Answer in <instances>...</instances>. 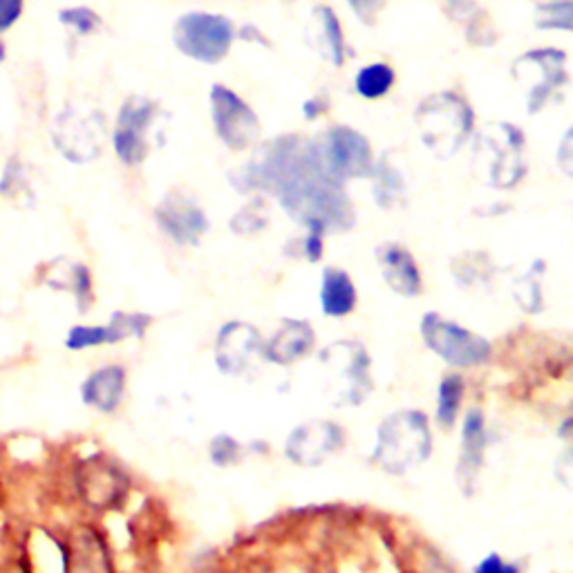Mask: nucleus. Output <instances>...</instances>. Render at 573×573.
Listing matches in <instances>:
<instances>
[{
  "instance_id": "nucleus-31",
  "label": "nucleus",
  "mask_w": 573,
  "mask_h": 573,
  "mask_svg": "<svg viewBox=\"0 0 573 573\" xmlns=\"http://www.w3.org/2000/svg\"><path fill=\"white\" fill-rule=\"evenodd\" d=\"M535 26L546 32H573V0H549L537 6Z\"/></svg>"
},
{
  "instance_id": "nucleus-20",
  "label": "nucleus",
  "mask_w": 573,
  "mask_h": 573,
  "mask_svg": "<svg viewBox=\"0 0 573 573\" xmlns=\"http://www.w3.org/2000/svg\"><path fill=\"white\" fill-rule=\"evenodd\" d=\"M125 388H128L125 368L117 363H108L88 374V379L81 383V399L88 408L101 414H114L125 399Z\"/></svg>"
},
{
  "instance_id": "nucleus-19",
  "label": "nucleus",
  "mask_w": 573,
  "mask_h": 573,
  "mask_svg": "<svg viewBox=\"0 0 573 573\" xmlns=\"http://www.w3.org/2000/svg\"><path fill=\"white\" fill-rule=\"evenodd\" d=\"M381 275L390 290L403 299H414L423 292V275L414 255L399 242H383L374 249Z\"/></svg>"
},
{
  "instance_id": "nucleus-28",
  "label": "nucleus",
  "mask_w": 573,
  "mask_h": 573,
  "mask_svg": "<svg viewBox=\"0 0 573 573\" xmlns=\"http://www.w3.org/2000/svg\"><path fill=\"white\" fill-rule=\"evenodd\" d=\"M446 10L451 19L466 26V34L471 43L491 46L495 41V37L486 28V14L478 8L475 0H446Z\"/></svg>"
},
{
  "instance_id": "nucleus-10",
  "label": "nucleus",
  "mask_w": 573,
  "mask_h": 573,
  "mask_svg": "<svg viewBox=\"0 0 573 573\" xmlns=\"http://www.w3.org/2000/svg\"><path fill=\"white\" fill-rule=\"evenodd\" d=\"M63 535L68 573H121L112 553L110 533H105L99 522L77 520L63 529Z\"/></svg>"
},
{
  "instance_id": "nucleus-27",
  "label": "nucleus",
  "mask_w": 573,
  "mask_h": 573,
  "mask_svg": "<svg viewBox=\"0 0 573 573\" xmlns=\"http://www.w3.org/2000/svg\"><path fill=\"white\" fill-rule=\"evenodd\" d=\"M125 341L123 330L110 319L105 325H74L68 332L66 348L72 352H83V350H94L103 345H117Z\"/></svg>"
},
{
  "instance_id": "nucleus-29",
  "label": "nucleus",
  "mask_w": 573,
  "mask_h": 573,
  "mask_svg": "<svg viewBox=\"0 0 573 573\" xmlns=\"http://www.w3.org/2000/svg\"><path fill=\"white\" fill-rule=\"evenodd\" d=\"M54 286H59V290H68L77 305H79V312H88L94 303V286H92V271L86 267V264H79V262H70L68 269L63 271V280H54L52 282Z\"/></svg>"
},
{
  "instance_id": "nucleus-17",
  "label": "nucleus",
  "mask_w": 573,
  "mask_h": 573,
  "mask_svg": "<svg viewBox=\"0 0 573 573\" xmlns=\"http://www.w3.org/2000/svg\"><path fill=\"white\" fill-rule=\"evenodd\" d=\"M484 149L491 153V184L497 189L517 187L526 173V164L522 158L524 132L513 123H500V139H489Z\"/></svg>"
},
{
  "instance_id": "nucleus-30",
  "label": "nucleus",
  "mask_w": 573,
  "mask_h": 573,
  "mask_svg": "<svg viewBox=\"0 0 573 573\" xmlns=\"http://www.w3.org/2000/svg\"><path fill=\"white\" fill-rule=\"evenodd\" d=\"M394 86V70L388 63H372L359 70L354 79V90L363 99H381Z\"/></svg>"
},
{
  "instance_id": "nucleus-44",
  "label": "nucleus",
  "mask_w": 573,
  "mask_h": 573,
  "mask_svg": "<svg viewBox=\"0 0 573 573\" xmlns=\"http://www.w3.org/2000/svg\"><path fill=\"white\" fill-rule=\"evenodd\" d=\"M240 39H242V41H249V43L269 46V41L264 39V34H262V32H258V28H253V26H244V28L240 30Z\"/></svg>"
},
{
  "instance_id": "nucleus-24",
  "label": "nucleus",
  "mask_w": 573,
  "mask_h": 573,
  "mask_svg": "<svg viewBox=\"0 0 573 573\" xmlns=\"http://www.w3.org/2000/svg\"><path fill=\"white\" fill-rule=\"evenodd\" d=\"M370 178L374 180L372 191H374V200L381 209H396V207L405 204L408 184H405L401 169L390 160V155H383L379 162H374Z\"/></svg>"
},
{
  "instance_id": "nucleus-21",
  "label": "nucleus",
  "mask_w": 573,
  "mask_h": 573,
  "mask_svg": "<svg viewBox=\"0 0 573 573\" xmlns=\"http://www.w3.org/2000/svg\"><path fill=\"white\" fill-rule=\"evenodd\" d=\"M316 332L308 321H284L282 328L264 341L262 359L273 365H294L314 350Z\"/></svg>"
},
{
  "instance_id": "nucleus-25",
  "label": "nucleus",
  "mask_w": 573,
  "mask_h": 573,
  "mask_svg": "<svg viewBox=\"0 0 573 573\" xmlns=\"http://www.w3.org/2000/svg\"><path fill=\"white\" fill-rule=\"evenodd\" d=\"M466 396V379L460 372H449L442 376L438 385V405H435V423L442 430H453L460 421L462 405Z\"/></svg>"
},
{
  "instance_id": "nucleus-14",
  "label": "nucleus",
  "mask_w": 573,
  "mask_h": 573,
  "mask_svg": "<svg viewBox=\"0 0 573 573\" xmlns=\"http://www.w3.org/2000/svg\"><path fill=\"white\" fill-rule=\"evenodd\" d=\"M160 231L180 247H198L209 231V218L202 207L182 193H169L155 207Z\"/></svg>"
},
{
  "instance_id": "nucleus-2",
  "label": "nucleus",
  "mask_w": 573,
  "mask_h": 573,
  "mask_svg": "<svg viewBox=\"0 0 573 573\" xmlns=\"http://www.w3.org/2000/svg\"><path fill=\"white\" fill-rule=\"evenodd\" d=\"M430 453L433 433L428 416L421 410H399L381 421L370 462L390 475H405L425 464Z\"/></svg>"
},
{
  "instance_id": "nucleus-8",
  "label": "nucleus",
  "mask_w": 573,
  "mask_h": 573,
  "mask_svg": "<svg viewBox=\"0 0 573 573\" xmlns=\"http://www.w3.org/2000/svg\"><path fill=\"white\" fill-rule=\"evenodd\" d=\"M158 110V103L147 97H132L119 108L112 130V149L123 167L134 169L147 160L149 132L153 128Z\"/></svg>"
},
{
  "instance_id": "nucleus-4",
  "label": "nucleus",
  "mask_w": 573,
  "mask_h": 573,
  "mask_svg": "<svg viewBox=\"0 0 573 573\" xmlns=\"http://www.w3.org/2000/svg\"><path fill=\"white\" fill-rule=\"evenodd\" d=\"M425 147L438 158L458 153L475 128V114L464 97L444 90L423 99L414 112Z\"/></svg>"
},
{
  "instance_id": "nucleus-15",
  "label": "nucleus",
  "mask_w": 573,
  "mask_h": 573,
  "mask_svg": "<svg viewBox=\"0 0 573 573\" xmlns=\"http://www.w3.org/2000/svg\"><path fill=\"white\" fill-rule=\"evenodd\" d=\"M101 114H79L74 110H66L59 114L52 139L57 149L74 164L92 162L101 153V132L103 119Z\"/></svg>"
},
{
  "instance_id": "nucleus-16",
  "label": "nucleus",
  "mask_w": 573,
  "mask_h": 573,
  "mask_svg": "<svg viewBox=\"0 0 573 573\" xmlns=\"http://www.w3.org/2000/svg\"><path fill=\"white\" fill-rule=\"evenodd\" d=\"M325 365H334L341 370L345 388L341 392V403L345 405H359L363 403L372 392V379H370V354L361 343L354 341H341L334 345H328L321 354Z\"/></svg>"
},
{
  "instance_id": "nucleus-6",
  "label": "nucleus",
  "mask_w": 573,
  "mask_h": 573,
  "mask_svg": "<svg viewBox=\"0 0 573 573\" xmlns=\"http://www.w3.org/2000/svg\"><path fill=\"white\" fill-rule=\"evenodd\" d=\"M511 74L515 83L524 90L526 112H540L555 92L569 83L566 74V52L555 48H537L524 52L513 61Z\"/></svg>"
},
{
  "instance_id": "nucleus-3",
  "label": "nucleus",
  "mask_w": 573,
  "mask_h": 573,
  "mask_svg": "<svg viewBox=\"0 0 573 573\" xmlns=\"http://www.w3.org/2000/svg\"><path fill=\"white\" fill-rule=\"evenodd\" d=\"M68 480L72 500L92 515L117 513L125 509L132 495V480L128 471L101 451L70 464Z\"/></svg>"
},
{
  "instance_id": "nucleus-35",
  "label": "nucleus",
  "mask_w": 573,
  "mask_h": 573,
  "mask_svg": "<svg viewBox=\"0 0 573 573\" xmlns=\"http://www.w3.org/2000/svg\"><path fill=\"white\" fill-rule=\"evenodd\" d=\"M537 278H540L537 273L529 271L515 284V301L529 314H537V312L544 310V299H542V290L537 284Z\"/></svg>"
},
{
  "instance_id": "nucleus-18",
  "label": "nucleus",
  "mask_w": 573,
  "mask_h": 573,
  "mask_svg": "<svg viewBox=\"0 0 573 573\" xmlns=\"http://www.w3.org/2000/svg\"><path fill=\"white\" fill-rule=\"evenodd\" d=\"M262 345L264 341L255 328L240 321L227 323L215 341V361L220 372L240 376L253 356L262 359Z\"/></svg>"
},
{
  "instance_id": "nucleus-23",
  "label": "nucleus",
  "mask_w": 573,
  "mask_h": 573,
  "mask_svg": "<svg viewBox=\"0 0 573 573\" xmlns=\"http://www.w3.org/2000/svg\"><path fill=\"white\" fill-rule=\"evenodd\" d=\"M312 46L321 52V57H325L332 66L341 68L345 63L348 57V48H345V37H343V28L341 21L336 17V12L328 6H319L312 14Z\"/></svg>"
},
{
  "instance_id": "nucleus-12",
  "label": "nucleus",
  "mask_w": 573,
  "mask_h": 573,
  "mask_svg": "<svg viewBox=\"0 0 573 573\" xmlns=\"http://www.w3.org/2000/svg\"><path fill=\"white\" fill-rule=\"evenodd\" d=\"M345 446V433L343 428L334 421H310L292 430V435L286 438L284 455L290 462L316 469L328 458L339 453Z\"/></svg>"
},
{
  "instance_id": "nucleus-45",
  "label": "nucleus",
  "mask_w": 573,
  "mask_h": 573,
  "mask_svg": "<svg viewBox=\"0 0 573 573\" xmlns=\"http://www.w3.org/2000/svg\"><path fill=\"white\" fill-rule=\"evenodd\" d=\"M557 438H560V440H566V442H573V414H569V416L560 423Z\"/></svg>"
},
{
  "instance_id": "nucleus-46",
  "label": "nucleus",
  "mask_w": 573,
  "mask_h": 573,
  "mask_svg": "<svg viewBox=\"0 0 573 573\" xmlns=\"http://www.w3.org/2000/svg\"><path fill=\"white\" fill-rule=\"evenodd\" d=\"M3 61H6V43L0 41V63H3Z\"/></svg>"
},
{
  "instance_id": "nucleus-26",
  "label": "nucleus",
  "mask_w": 573,
  "mask_h": 573,
  "mask_svg": "<svg viewBox=\"0 0 573 573\" xmlns=\"http://www.w3.org/2000/svg\"><path fill=\"white\" fill-rule=\"evenodd\" d=\"M405 573H458L453 562L425 537H416L403 544Z\"/></svg>"
},
{
  "instance_id": "nucleus-7",
  "label": "nucleus",
  "mask_w": 573,
  "mask_h": 573,
  "mask_svg": "<svg viewBox=\"0 0 573 573\" xmlns=\"http://www.w3.org/2000/svg\"><path fill=\"white\" fill-rule=\"evenodd\" d=\"M235 41L233 23L209 12H189L173 28V43L180 54L200 63H220Z\"/></svg>"
},
{
  "instance_id": "nucleus-37",
  "label": "nucleus",
  "mask_w": 573,
  "mask_h": 573,
  "mask_svg": "<svg viewBox=\"0 0 573 573\" xmlns=\"http://www.w3.org/2000/svg\"><path fill=\"white\" fill-rule=\"evenodd\" d=\"M242 455H244L242 444L238 440H233L231 435H218L209 444V458L220 469H229V466L240 464Z\"/></svg>"
},
{
  "instance_id": "nucleus-11",
  "label": "nucleus",
  "mask_w": 573,
  "mask_h": 573,
  "mask_svg": "<svg viewBox=\"0 0 573 573\" xmlns=\"http://www.w3.org/2000/svg\"><path fill=\"white\" fill-rule=\"evenodd\" d=\"M325 167L341 182L363 180L374 169L370 141L350 125H334L319 141Z\"/></svg>"
},
{
  "instance_id": "nucleus-43",
  "label": "nucleus",
  "mask_w": 573,
  "mask_h": 573,
  "mask_svg": "<svg viewBox=\"0 0 573 573\" xmlns=\"http://www.w3.org/2000/svg\"><path fill=\"white\" fill-rule=\"evenodd\" d=\"M328 108H330L328 94H316V97H312V99H308V101L303 103V114H305L308 121H314V119H319L321 114H325Z\"/></svg>"
},
{
  "instance_id": "nucleus-41",
  "label": "nucleus",
  "mask_w": 573,
  "mask_h": 573,
  "mask_svg": "<svg viewBox=\"0 0 573 573\" xmlns=\"http://www.w3.org/2000/svg\"><path fill=\"white\" fill-rule=\"evenodd\" d=\"M26 187V178H23V169L19 162H12L8 169H6V175L3 180H0V193L3 195H17L21 193Z\"/></svg>"
},
{
  "instance_id": "nucleus-1",
  "label": "nucleus",
  "mask_w": 573,
  "mask_h": 573,
  "mask_svg": "<svg viewBox=\"0 0 573 573\" xmlns=\"http://www.w3.org/2000/svg\"><path fill=\"white\" fill-rule=\"evenodd\" d=\"M238 193H271L280 207L305 229L321 224L328 233L354 227V207L345 182L325 167L319 141L303 143L296 134L278 137L260 149L244 167L231 173Z\"/></svg>"
},
{
  "instance_id": "nucleus-39",
  "label": "nucleus",
  "mask_w": 573,
  "mask_h": 573,
  "mask_svg": "<svg viewBox=\"0 0 573 573\" xmlns=\"http://www.w3.org/2000/svg\"><path fill=\"white\" fill-rule=\"evenodd\" d=\"M26 0H0V32L12 30L23 17Z\"/></svg>"
},
{
  "instance_id": "nucleus-32",
  "label": "nucleus",
  "mask_w": 573,
  "mask_h": 573,
  "mask_svg": "<svg viewBox=\"0 0 573 573\" xmlns=\"http://www.w3.org/2000/svg\"><path fill=\"white\" fill-rule=\"evenodd\" d=\"M267 224H269V211H267V202L260 198H253L251 202H247L231 220V229L238 235L260 233L267 229Z\"/></svg>"
},
{
  "instance_id": "nucleus-22",
  "label": "nucleus",
  "mask_w": 573,
  "mask_h": 573,
  "mask_svg": "<svg viewBox=\"0 0 573 573\" xmlns=\"http://www.w3.org/2000/svg\"><path fill=\"white\" fill-rule=\"evenodd\" d=\"M359 294L354 280L341 267L323 269L321 278V310L328 319H345L356 310Z\"/></svg>"
},
{
  "instance_id": "nucleus-38",
  "label": "nucleus",
  "mask_w": 573,
  "mask_h": 573,
  "mask_svg": "<svg viewBox=\"0 0 573 573\" xmlns=\"http://www.w3.org/2000/svg\"><path fill=\"white\" fill-rule=\"evenodd\" d=\"M473 573H522V566L520 562H513V560H504L502 553L493 551L489 555H484L478 566L473 569Z\"/></svg>"
},
{
  "instance_id": "nucleus-5",
  "label": "nucleus",
  "mask_w": 573,
  "mask_h": 573,
  "mask_svg": "<svg viewBox=\"0 0 573 573\" xmlns=\"http://www.w3.org/2000/svg\"><path fill=\"white\" fill-rule=\"evenodd\" d=\"M423 345L455 370H475L489 365L493 345L482 334L462 328L438 312H425L419 321Z\"/></svg>"
},
{
  "instance_id": "nucleus-42",
  "label": "nucleus",
  "mask_w": 573,
  "mask_h": 573,
  "mask_svg": "<svg viewBox=\"0 0 573 573\" xmlns=\"http://www.w3.org/2000/svg\"><path fill=\"white\" fill-rule=\"evenodd\" d=\"M557 167L564 175L573 178V125L562 134L557 147Z\"/></svg>"
},
{
  "instance_id": "nucleus-13",
  "label": "nucleus",
  "mask_w": 573,
  "mask_h": 573,
  "mask_svg": "<svg viewBox=\"0 0 573 573\" xmlns=\"http://www.w3.org/2000/svg\"><path fill=\"white\" fill-rule=\"evenodd\" d=\"M489 423L482 408H471L462 419V449L455 469V480L464 497H473L480 475L486 464L489 451Z\"/></svg>"
},
{
  "instance_id": "nucleus-9",
  "label": "nucleus",
  "mask_w": 573,
  "mask_h": 573,
  "mask_svg": "<svg viewBox=\"0 0 573 573\" xmlns=\"http://www.w3.org/2000/svg\"><path fill=\"white\" fill-rule=\"evenodd\" d=\"M211 117L218 139L231 151H247L260 137V119L251 105L231 88H211Z\"/></svg>"
},
{
  "instance_id": "nucleus-36",
  "label": "nucleus",
  "mask_w": 573,
  "mask_h": 573,
  "mask_svg": "<svg viewBox=\"0 0 573 573\" xmlns=\"http://www.w3.org/2000/svg\"><path fill=\"white\" fill-rule=\"evenodd\" d=\"M325 235H328V229L321 227V224H312L308 227V233L299 240H292L290 244L296 247V253L299 258H305L308 262L316 264L323 260V251H325Z\"/></svg>"
},
{
  "instance_id": "nucleus-34",
  "label": "nucleus",
  "mask_w": 573,
  "mask_h": 573,
  "mask_svg": "<svg viewBox=\"0 0 573 573\" xmlns=\"http://www.w3.org/2000/svg\"><path fill=\"white\" fill-rule=\"evenodd\" d=\"M59 21L79 37L94 34L103 23L101 17L90 8H66L59 12Z\"/></svg>"
},
{
  "instance_id": "nucleus-40",
  "label": "nucleus",
  "mask_w": 573,
  "mask_h": 573,
  "mask_svg": "<svg viewBox=\"0 0 573 573\" xmlns=\"http://www.w3.org/2000/svg\"><path fill=\"white\" fill-rule=\"evenodd\" d=\"M348 6L352 8V12L356 14V19L365 26H372L379 17V12L383 10L385 0H348Z\"/></svg>"
},
{
  "instance_id": "nucleus-33",
  "label": "nucleus",
  "mask_w": 573,
  "mask_h": 573,
  "mask_svg": "<svg viewBox=\"0 0 573 573\" xmlns=\"http://www.w3.org/2000/svg\"><path fill=\"white\" fill-rule=\"evenodd\" d=\"M489 255L486 253H466L462 255L460 260H455L453 264V273H455V280H460L464 286H471V284H484L489 282V278L493 275V262L489 267L482 269V262L486 260Z\"/></svg>"
}]
</instances>
